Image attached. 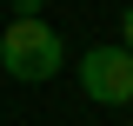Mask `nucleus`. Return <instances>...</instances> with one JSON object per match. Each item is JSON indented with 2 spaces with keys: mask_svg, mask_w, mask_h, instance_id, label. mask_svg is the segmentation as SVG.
Wrapping results in <instances>:
<instances>
[{
  "mask_svg": "<svg viewBox=\"0 0 133 126\" xmlns=\"http://www.w3.org/2000/svg\"><path fill=\"white\" fill-rule=\"evenodd\" d=\"M0 66L14 80H27V86H40V80H53L66 66V40L47 20H14V27L0 33Z\"/></svg>",
  "mask_w": 133,
  "mask_h": 126,
  "instance_id": "nucleus-1",
  "label": "nucleus"
},
{
  "mask_svg": "<svg viewBox=\"0 0 133 126\" xmlns=\"http://www.w3.org/2000/svg\"><path fill=\"white\" fill-rule=\"evenodd\" d=\"M80 86L100 100V106H127V100H133V53L127 47H87Z\"/></svg>",
  "mask_w": 133,
  "mask_h": 126,
  "instance_id": "nucleus-2",
  "label": "nucleus"
},
{
  "mask_svg": "<svg viewBox=\"0 0 133 126\" xmlns=\"http://www.w3.org/2000/svg\"><path fill=\"white\" fill-rule=\"evenodd\" d=\"M14 20H40V0H14Z\"/></svg>",
  "mask_w": 133,
  "mask_h": 126,
  "instance_id": "nucleus-3",
  "label": "nucleus"
},
{
  "mask_svg": "<svg viewBox=\"0 0 133 126\" xmlns=\"http://www.w3.org/2000/svg\"><path fill=\"white\" fill-rule=\"evenodd\" d=\"M120 47L133 53V7H127V13H120Z\"/></svg>",
  "mask_w": 133,
  "mask_h": 126,
  "instance_id": "nucleus-4",
  "label": "nucleus"
}]
</instances>
